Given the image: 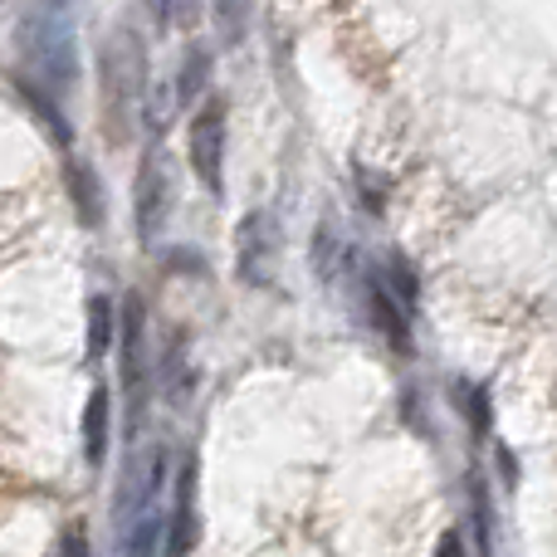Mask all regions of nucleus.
Listing matches in <instances>:
<instances>
[{"mask_svg":"<svg viewBox=\"0 0 557 557\" xmlns=\"http://www.w3.org/2000/svg\"><path fill=\"white\" fill-rule=\"evenodd\" d=\"M64 186H69V201H74L78 221H84L88 231H94V225H103V215H108V206H103V182H98V172H94V162H88V157H69Z\"/></svg>","mask_w":557,"mask_h":557,"instance_id":"obj_9","label":"nucleus"},{"mask_svg":"<svg viewBox=\"0 0 557 557\" xmlns=\"http://www.w3.org/2000/svg\"><path fill=\"white\" fill-rule=\"evenodd\" d=\"M162 484H166V450L157 441L137 445L123 465V480H117V494H113V523H117V539L143 519L147 509L162 504Z\"/></svg>","mask_w":557,"mask_h":557,"instance_id":"obj_4","label":"nucleus"},{"mask_svg":"<svg viewBox=\"0 0 557 557\" xmlns=\"http://www.w3.org/2000/svg\"><path fill=\"white\" fill-rule=\"evenodd\" d=\"M196 548V455H182L176 465V499L166 513V553Z\"/></svg>","mask_w":557,"mask_h":557,"instance_id":"obj_8","label":"nucleus"},{"mask_svg":"<svg viewBox=\"0 0 557 557\" xmlns=\"http://www.w3.org/2000/svg\"><path fill=\"white\" fill-rule=\"evenodd\" d=\"M143 5L157 20V29H172V0H143Z\"/></svg>","mask_w":557,"mask_h":557,"instance_id":"obj_15","label":"nucleus"},{"mask_svg":"<svg viewBox=\"0 0 557 557\" xmlns=\"http://www.w3.org/2000/svg\"><path fill=\"white\" fill-rule=\"evenodd\" d=\"M186 157L196 182L211 196H225V103H201L186 123Z\"/></svg>","mask_w":557,"mask_h":557,"instance_id":"obj_7","label":"nucleus"},{"mask_svg":"<svg viewBox=\"0 0 557 557\" xmlns=\"http://www.w3.org/2000/svg\"><path fill=\"white\" fill-rule=\"evenodd\" d=\"M172 206H176L172 152H166V147H152V152L143 157V166H137V176H133V231L147 250L166 235V225H172Z\"/></svg>","mask_w":557,"mask_h":557,"instance_id":"obj_3","label":"nucleus"},{"mask_svg":"<svg viewBox=\"0 0 557 557\" xmlns=\"http://www.w3.org/2000/svg\"><path fill=\"white\" fill-rule=\"evenodd\" d=\"M117 357H123V392L133 401V421L147 406V386H152V362H147V308L137 294L123 298L117 308Z\"/></svg>","mask_w":557,"mask_h":557,"instance_id":"obj_6","label":"nucleus"},{"mask_svg":"<svg viewBox=\"0 0 557 557\" xmlns=\"http://www.w3.org/2000/svg\"><path fill=\"white\" fill-rule=\"evenodd\" d=\"M117 343V308L113 298L94 294L88 298V333H84V357L88 362H103V352Z\"/></svg>","mask_w":557,"mask_h":557,"instance_id":"obj_12","label":"nucleus"},{"mask_svg":"<svg viewBox=\"0 0 557 557\" xmlns=\"http://www.w3.org/2000/svg\"><path fill=\"white\" fill-rule=\"evenodd\" d=\"M108 435H113V392L98 382L94 392H88V401H84V460H88V470L103 465Z\"/></svg>","mask_w":557,"mask_h":557,"instance_id":"obj_10","label":"nucleus"},{"mask_svg":"<svg viewBox=\"0 0 557 557\" xmlns=\"http://www.w3.org/2000/svg\"><path fill=\"white\" fill-rule=\"evenodd\" d=\"M211 88V49L201 45V39H191V45L182 49V64H176V108H196L201 103V94Z\"/></svg>","mask_w":557,"mask_h":557,"instance_id":"obj_11","label":"nucleus"},{"mask_svg":"<svg viewBox=\"0 0 557 557\" xmlns=\"http://www.w3.org/2000/svg\"><path fill=\"white\" fill-rule=\"evenodd\" d=\"M147 94H152V78H147L143 35L133 25L108 29L103 49H98V117H103L113 147H127L137 127L147 123Z\"/></svg>","mask_w":557,"mask_h":557,"instance_id":"obj_2","label":"nucleus"},{"mask_svg":"<svg viewBox=\"0 0 557 557\" xmlns=\"http://www.w3.org/2000/svg\"><path fill=\"white\" fill-rule=\"evenodd\" d=\"M215 25H221V39H225V45H240V29H245L240 0H215Z\"/></svg>","mask_w":557,"mask_h":557,"instance_id":"obj_13","label":"nucleus"},{"mask_svg":"<svg viewBox=\"0 0 557 557\" xmlns=\"http://www.w3.org/2000/svg\"><path fill=\"white\" fill-rule=\"evenodd\" d=\"M278 250H284V235H278L274 211H250L235 231V274L245 288H264L278 274Z\"/></svg>","mask_w":557,"mask_h":557,"instance_id":"obj_5","label":"nucleus"},{"mask_svg":"<svg viewBox=\"0 0 557 557\" xmlns=\"http://www.w3.org/2000/svg\"><path fill=\"white\" fill-rule=\"evenodd\" d=\"M20 69L35 88L64 103L78 88V5L74 0H29L15 20Z\"/></svg>","mask_w":557,"mask_h":557,"instance_id":"obj_1","label":"nucleus"},{"mask_svg":"<svg viewBox=\"0 0 557 557\" xmlns=\"http://www.w3.org/2000/svg\"><path fill=\"white\" fill-rule=\"evenodd\" d=\"M201 25V0H172V29H196Z\"/></svg>","mask_w":557,"mask_h":557,"instance_id":"obj_14","label":"nucleus"}]
</instances>
